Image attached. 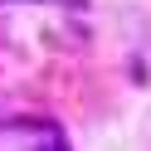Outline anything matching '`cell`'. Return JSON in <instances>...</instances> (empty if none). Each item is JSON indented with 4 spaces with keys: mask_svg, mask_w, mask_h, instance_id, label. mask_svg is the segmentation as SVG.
<instances>
[]
</instances>
